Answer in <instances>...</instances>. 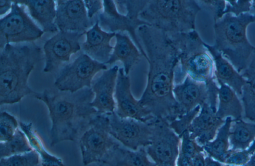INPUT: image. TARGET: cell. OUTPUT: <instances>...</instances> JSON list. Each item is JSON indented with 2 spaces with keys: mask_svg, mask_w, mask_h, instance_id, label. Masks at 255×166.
<instances>
[{
  "mask_svg": "<svg viewBox=\"0 0 255 166\" xmlns=\"http://www.w3.org/2000/svg\"><path fill=\"white\" fill-rule=\"evenodd\" d=\"M137 34L149 64L146 85L139 101L155 118L169 123L182 115L173 94L177 50L166 33L151 26H140Z\"/></svg>",
  "mask_w": 255,
  "mask_h": 166,
  "instance_id": "6da1fadb",
  "label": "cell"
},
{
  "mask_svg": "<svg viewBox=\"0 0 255 166\" xmlns=\"http://www.w3.org/2000/svg\"><path fill=\"white\" fill-rule=\"evenodd\" d=\"M33 95L48 108L51 121V146L64 141H75L98 113L92 106L94 93L91 88L74 92L46 89Z\"/></svg>",
  "mask_w": 255,
  "mask_h": 166,
  "instance_id": "7a4b0ae2",
  "label": "cell"
},
{
  "mask_svg": "<svg viewBox=\"0 0 255 166\" xmlns=\"http://www.w3.org/2000/svg\"><path fill=\"white\" fill-rule=\"evenodd\" d=\"M40 47L33 43L7 44L0 51V104H14L35 92L29 86L30 73L40 61Z\"/></svg>",
  "mask_w": 255,
  "mask_h": 166,
  "instance_id": "3957f363",
  "label": "cell"
},
{
  "mask_svg": "<svg viewBox=\"0 0 255 166\" xmlns=\"http://www.w3.org/2000/svg\"><path fill=\"white\" fill-rule=\"evenodd\" d=\"M254 22L255 16L250 12L238 16L227 13L214 22L213 46L240 73L247 67L255 49L247 35L248 25Z\"/></svg>",
  "mask_w": 255,
  "mask_h": 166,
  "instance_id": "277c9868",
  "label": "cell"
},
{
  "mask_svg": "<svg viewBox=\"0 0 255 166\" xmlns=\"http://www.w3.org/2000/svg\"><path fill=\"white\" fill-rule=\"evenodd\" d=\"M167 35L177 50L179 59L175 71L176 84L181 83L186 76L205 83L214 80L213 60L195 30Z\"/></svg>",
  "mask_w": 255,
  "mask_h": 166,
  "instance_id": "5b68a950",
  "label": "cell"
},
{
  "mask_svg": "<svg viewBox=\"0 0 255 166\" xmlns=\"http://www.w3.org/2000/svg\"><path fill=\"white\" fill-rule=\"evenodd\" d=\"M201 8L197 0H148L139 18L167 35L195 30Z\"/></svg>",
  "mask_w": 255,
  "mask_h": 166,
  "instance_id": "8992f818",
  "label": "cell"
},
{
  "mask_svg": "<svg viewBox=\"0 0 255 166\" xmlns=\"http://www.w3.org/2000/svg\"><path fill=\"white\" fill-rule=\"evenodd\" d=\"M148 0H104L103 10L98 14L97 20L101 28L111 33H125L130 35L143 56L147 57L137 34L142 25H149L139 18V14L147 5Z\"/></svg>",
  "mask_w": 255,
  "mask_h": 166,
  "instance_id": "52a82bcc",
  "label": "cell"
},
{
  "mask_svg": "<svg viewBox=\"0 0 255 166\" xmlns=\"http://www.w3.org/2000/svg\"><path fill=\"white\" fill-rule=\"evenodd\" d=\"M120 144L110 134L108 113H97L82 135L79 146L82 163L109 165L117 147Z\"/></svg>",
  "mask_w": 255,
  "mask_h": 166,
  "instance_id": "ba28073f",
  "label": "cell"
},
{
  "mask_svg": "<svg viewBox=\"0 0 255 166\" xmlns=\"http://www.w3.org/2000/svg\"><path fill=\"white\" fill-rule=\"evenodd\" d=\"M44 33L28 15L23 5L13 2L10 11L0 19V51L7 44L35 41Z\"/></svg>",
  "mask_w": 255,
  "mask_h": 166,
  "instance_id": "9c48e42d",
  "label": "cell"
},
{
  "mask_svg": "<svg viewBox=\"0 0 255 166\" xmlns=\"http://www.w3.org/2000/svg\"><path fill=\"white\" fill-rule=\"evenodd\" d=\"M105 64L92 59L85 53L64 66L54 81L58 90L74 92L85 87H91L92 80L97 73L107 70Z\"/></svg>",
  "mask_w": 255,
  "mask_h": 166,
  "instance_id": "30bf717a",
  "label": "cell"
},
{
  "mask_svg": "<svg viewBox=\"0 0 255 166\" xmlns=\"http://www.w3.org/2000/svg\"><path fill=\"white\" fill-rule=\"evenodd\" d=\"M152 135L150 144L145 147L149 157L156 166H176L181 139L168 123L155 118L150 122Z\"/></svg>",
  "mask_w": 255,
  "mask_h": 166,
  "instance_id": "8fae6325",
  "label": "cell"
},
{
  "mask_svg": "<svg viewBox=\"0 0 255 166\" xmlns=\"http://www.w3.org/2000/svg\"><path fill=\"white\" fill-rule=\"evenodd\" d=\"M110 132L122 145L133 151L145 148L151 141V122L144 123L131 118H122L115 112L108 113Z\"/></svg>",
  "mask_w": 255,
  "mask_h": 166,
  "instance_id": "7c38bea8",
  "label": "cell"
},
{
  "mask_svg": "<svg viewBox=\"0 0 255 166\" xmlns=\"http://www.w3.org/2000/svg\"><path fill=\"white\" fill-rule=\"evenodd\" d=\"M85 33L60 31L47 40L43 46L45 66L43 72L50 73L68 62L71 56L81 49L80 40Z\"/></svg>",
  "mask_w": 255,
  "mask_h": 166,
  "instance_id": "4fadbf2b",
  "label": "cell"
},
{
  "mask_svg": "<svg viewBox=\"0 0 255 166\" xmlns=\"http://www.w3.org/2000/svg\"><path fill=\"white\" fill-rule=\"evenodd\" d=\"M114 96L115 112L119 117L144 123L150 122L155 119L150 111L133 97L130 89V78L125 73L123 67L119 70Z\"/></svg>",
  "mask_w": 255,
  "mask_h": 166,
  "instance_id": "5bb4252c",
  "label": "cell"
},
{
  "mask_svg": "<svg viewBox=\"0 0 255 166\" xmlns=\"http://www.w3.org/2000/svg\"><path fill=\"white\" fill-rule=\"evenodd\" d=\"M56 1L55 23L60 31L85 33L93 25L91 19L88 16L84 0H59Z\"/></svg>",
  "mask_w": 255,
  "mask_h": 166,
  "instance_id": "9a60e30c",
  "label": "cell"
},
{
  "mask_svg": "<svg viewBox=\"0 0 255 166\" xmlns=\"http://www.w3.org/2000/svg\"><path fill=\"white\" fill-rule=\"evenodd\" d=\"M119 68L118 66L115 65L104 71L92 83L91 88L94 93L92 106L98 113H111L115 111L114 95Z\"/></svg>",
  "mask_w": 255,
  "mask_h": 166,
  "instance_id": "2e32d148",
  "label": "cell"
},
{
  "mask_svg": "<svg viewBox=\"0 0 255 166\" xmlns=\"http://www.w3.org/2000/svg\"><path fill=\"white\" fill-rule=\"evenodd\" d=\"M173 94L182 115L205 103H208L209 92L206 83L186 76L173 88Z\"/></svg>",
  "mask_w": 255,
  "mask_h": 166,
  "instance_id": "e0dca14e",
  "label": "cell"
},
{
  "mask_svg": "<svg viewBox=\"0 0 255 166\" xmlns=\"http://www.w3.org/2000/svg\"><path fill=\"white\" fill-rule=\"evenodd\" d=\"M225 120L218 117L210 105L205 103L188 129L190 137L203 146L214 139Z\"/></svg>",
  "mask_w": 255,
  "mask_h": 166,
  "instance_id": "ac0fdd59",
  "label": "cell"
},
{
  "mask_svg": "<svg viewBox=\"0 0 255 166\" xmlns=\"http://www.w3.org/2000/svg\"><path fill=\"white\" fill-rule=\"evenodd\" d=\"M86 39L81 44V49L93 60L103 64L109 61L114 47L111 45L112 39L116 33L103 30L97 19L92 27L85 32Z\"/></svg>",
  "mask_w": 255,
  "mask_h": 166,
  "instance_id": "d6986e66",
  "label": "cell"
},
{
  "mask_svg": "<svg viewBox=\"0 0 255 166\" xmlns=\"http://www.w3.org/2000/svg\"><path fill=\"white\" fill-rule=\"evenodd\" d=\"M205 45L213 60L214 75L218 82L228 85L238 95L241 96L243 88L246 83V79L213 46L206 43Z\"/></svg>",
  "mask_w": 255,
  "mask_h": 166,
  "instance_id": "ffe728a7",
  "label": "cell"
},
{
  "mask_svg": "<svg viewBox=\"0 0 255 166\" xmlns=\"http://www.w3.org/2000/svg\"><path fill=\"white\" fill-rule=\"evenodd\" d=\"M115 37L116 43L106 64L111 65L118 61L121 62L125 73L128 75L143 56L127 33H116Z\"/></svg>",
  "mask_w": 255,
  "mask_h": 166,
  "instance_id": "44dd1931",
  "label": "cell"
},
{
  "mask_svg": "<svg viewBox=\"0 0 255 166\" xmlns=\"http://www.w3.org/2000/svg\"><path fill=\"white\" fill-rule=\"evenodd\" d=\"M13 2L24 5L28 8L30 16L41 26L44 32L55 33L58 28L55 20L56 6L53 0H14Z\"/></svg>",
  "mask_w": 255,
  "mask_h": 166,
  "instance_id": "7402d4cb",
  "label": "cell"
},
{
  "mask_svg": "<svg viewBox=\"0 0 255 166\" xmlns=\"http://www.w3.org/2000/svg\"><path fill=\"white\" fill-rule=\"evenodd\" d=\"M218 83L220 85L219 105L216 115L222 119L229 117L234 120L242 119L243 106L238 95L228 85L222 83Z\"/></svg>",
  "mask_w": 255,
  "mask_h": 166,
  "instance_id": "603a6c76",
  "label": "cell"
},
{
  "mask_svg": "<svg viewBox=\"0 0 255 166\" xmlns=\"http://www.w3.org/2000/svg\"><path fill=\"white\" fill-rule=\"evenodd\" d=\"M232 121V118H226L224 123L218 130L215 138L203 146L208 156L221 163H225L233 152L229 149V135Z\"/></svg>",
  "mask_w": 255,
  "mask_h": 166,
  "instance_id": "cb8c5ba5",
  "label": "cell"
},
{
  "mask_svg": "<svg viewBox=\"0 0 255 166\" xmlns=\"http://www.w3.org/2000/svg\"><path fill=\"white\" fill-rule=\"evenodd\" d=\"M241 75L246 80L241 96L245 117L255 122V49L249 65Z\"/></svg>",
  "mask_w": 255,
  "mask_h": 166,
  "instance_id": "d4e9b609",
  "label": "cell"
},
{
  "mask_svg": "<svg viewBox=\"0 0 255 166\" xmlns=\"http://www.w3.org/2000/svg\"><path fill=\"white\" fill-rule=\"evenodd\" d=\"M19 126L25 134L32 150L39 155L42 166H64L61 159L51 154L47 150L32 123L20 121Z\"/></svg>",
  "mask_w": 255,
  "mask_h": 166,
  "instance_id": "484cf974",
  "label": "cell"
},
{
  "mask_svg": "<svg viewBox=\"0 0 255 166\" xmlns=\"http://www.w3.org/2000/svg\"><path fill=\"white\" fill-rule=\"evenodd\" d=\"M108 166H156V165L149 160L145 148L133 151L120 144L116 149Z\"/></svg>",
  "mask_w": 255,
  "mask_h": 166,
  "instance_id": "4316f807",
  "label": "cell"
},
{
  "mask_svg": "<svg viewBox=\"0 0 255 166\" xmlns=\"http://www.w3.org/2000/svg\"><path fill=\"white\" fill-rule=\"evenodd\" d=\"M255 140V123L241 119L233 120L230 128L229 142L233 151L249 148Z\"/></svg>",
  "mask_w": 255,
  "mask_h": 166,
  "instance_id": "83f0119b",
  "label": "cell"
},
{
  "mask_svg": "<svg viewBox=\"0 0 255 166\" xmlns=\"http://www.w3.org/2000/svg\"><path fill=\"white\" fill-rule=\"evenodd\" d=\"M32 150L25 134L19 128L10 139L0 143V158L24 154Z\"/></svg>",
  "mask_w": 255,
  "mask_h": 166,
  "instance_id": "f1b7e54d",
  "label": "cell"
},
{
  "mask_svg": "<svg viewBox=\"0 0 255 166\" xmlns=\"http://www.w3.org/2000/svg\"><path fill=\"white\" fill-rule=\"evenodd\" d=\"M39 156L32 150L24 154L15 155L0 160V166H38Z\"/></svg>",
  "mask_w": 255,
  "mask_h": 166,
  "instance_id": "f546056e",
  "label": "cell"
},
{
  "mask_svg": "<svg viewBox=\"0 0 255 166\" xmlns=\"http://www.w3.org/2000/svg\"><path fill=\"white\" fill-rule=\"evenodd\" d=\"M19 123L12 115L1 111L0 115V142L10 139L18 128Z\"/></svg>",
  "mask_w": 255,
  "mask_h": 166,
  "instance_id": "4dcf8cb0",
  "label": "cell"
},
{
  "mask_svg": "<svg viewBox=\"0 0 255 166\" xmlns=\"http://www.w3.org/2000/svg\"><path fill=\"white\" fill-rule=\"evenodd\" d=\"M180 139L178 156L193 159L198 153L204 152L203 146L190 137L188 130L182 134Z\"/></svg>",
  "mask_w": 255,
  "mask_h": 166,
  "instance_id": "1f68e13d",
  "label": "cell"
},
{
  "mask_svg": "<svg viewBox=\"0 0 255 166\" xmlns=\"http://www.w3.org/2000/svg\"><path fill=\"white\" fill-rule=\"evenodd\" d=\"M201 106L182 115L177 119L168 123L170 128L180 138L182 134L187 130L195 117L200 112Z\"/></svg>",
  "mask_w": 255,
  "mask_h": 166,
  "instance_id": "d6a6232c",
  "label": "cell"
},
{
  "mask_svg": "<svg viewBox=\"0 0 255 166\" xmlns=\"http://www.w3.org/2000/svg\"><path fill=\"white\" fill-rule=\"evenodd\" d=\"M255 153V140L246 149L233 151L226 159L225 164L238 166H245Z\"/></svg>",
  "mask_w": 255,
  "mask_h": 166,
  "instance_id": "836d02e7",
  "label": "cell"
},
{
  "mask_svg": "<svg viewBox=\"0 0 255 166\" xmlns=\"http://www.w3.org/2000/svg\"><path fill=\"white\" fill-rule=\"evenodd\" d=\"M197 1L201 8L203 7L211 12L214 22L221 19L224 15L226 0H201Z\"/></svg>",
  "mask_w": 255,
  "mask_h": 166,
  "instance_id": "e575fe53",
  "label": "cell"
},
{
  "mask_svg": "<svg viewBox=\"0 0 255 166\" xmlns=\"http://www.w3.org/2000/svg\"><path fill=\"white\" fill-rule=\"evenodd\" d=\"M226 5L224 15L227 13L238 16L242 14L249 13L252 7V0H226Z\"/></svg>",
  "mask_w": 255,
  "mask_h": 166,
  "instance_id": "d590c367",
  "label": "cell"
},
{
  "mask_svg": "<svg viewBox=\"0 0 255 166\" xmlns=\"http://www.w3.org/2000/svg\"><path fill=\"white\" fill-rule=\"evenodd\" d=\"M84 2L87 10L88 16L90 19L92 18L103 8V0H84Z\"/></svg>",
  "mask_w": 255,
  "mask_h": 166,
  "instance_id": "8d00e7d4",
  "label": "cell"
},
{
  "mask_svg": "<svg viewBox=\"0 0 255 166\" xmlns=\"http://www.w3.org/2000/svg\"><path fill=\"white\" fill-rule=\"evenodd\" d=\"M193 166H205L206 157L203 152L196 154L192 159Z\"/></svg>",
  "mask_w": 255,
  "mask_h": 166,
  "instance_id": "74e56055",
  "label": "cell"
},
{
  "mask_svg": "<svg viewBox=\"0 0 255 166\" xmlns=\"http://www.w3.org/2000/svg\"><path fill=\"white\" fill-rule=\"evenodd\" d=\"M12 1L10 0H0V15L2 16L5 14L11 8Z\"/></svg>",
  "mask_w": 255,
  "mask_h": 166,
  "instance_id": "f35d334b",
  "label": "cell"
},
{
  "mask_svg": "<svg viewBox=\"0 0 255 166\" xmlns=\"http://www.w3.org/2000/svg\"><path fill=\"white\" fill-rule=\"evenodd\" d=\"M205 166H223L221 163L207 156L206 157Z\"/></svg>",
  "mask_w": 255,
  "mask_h": 166,
  "instance_id": "ab89813d",
  "label": "cell"
},
{
  "mask_svg": "<svg viewBox=\"0 0 255 166\" xmlns=\"http://www.w3.org/2000/svg\"><path fill=\"white\" fill-rule=\"evenodd\" d=\"M244 166H255V153L252 156L249 162Z\"/></svg>",
  "mask_w": 255,
  "mask_h": 166,
  "instance_id": "60d3db41",
  "label": "cell"
},
{
  "mask_svg": "<svg viewBox=\"0 0 255 166\" xmlns=\"http://www.w3.org/2000/svg\"><path fill=\"white\" fill-rule=\"evenodd\" d=\"M252 7L255 9V0H252ZM255 16V13L254 14Z\"/></svg>",
  "mask_w": 255,
  "mask_h": 166,
  "instance_id": "b9f144b4",
  "label": "cell"
},
{
  "mask_svg": "<svg viewBox=\"0 0 255 166\" xmlns=\"http://www.w3.org/2000/svg\"><path fill=\"white\" fill-rule=\"evenodd\" d=\"M223 166H235V165H229V164H226Z\"/></svg>",
  "mask_w": 255,
  "mask_h": 166,
  "instance_id": "7bdbcfd3",
  "label": "cell"
}]
</instances>
